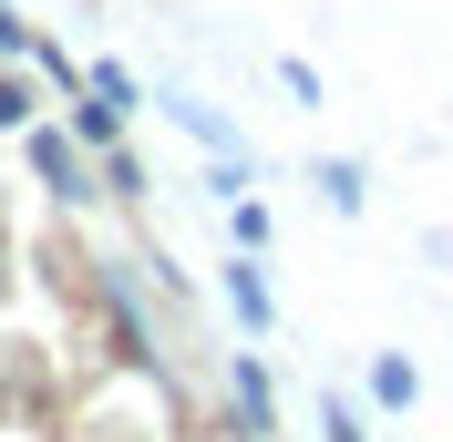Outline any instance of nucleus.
<instances>
[{
  "label": "nucleus",
  "mask_w": 453,
  "mask_h": 442,
  "mask_svg": "<svg viewBox=\"0 0 453 442\" xmlns=\"http://www.w3.org/2000/svg\"><path fill=\"white\" fill-rule=\"evenodd\" d=\"M21 113H31V83H21V72H0V124H21Z\"/></svg>",
  "instance_id": "nucleus-7"
},
{
  "label": "nucleus",
  "mask_w": 453,
  "mask_h": 442,
  "mask_svg": "<svg viewBox=\"0 0 453 442\" xmlns=\"http://www.w3.org/2000/svg\"><path fill=\"white\" fill-rule=\"evenodd\" d=\"M237 401H248V422L268 432V370H257V360H237Z\"/></svg>",
  "instance_id": "nucleus-6"
},
{
  "label": "nucleus",
  "mask_w": 453,
  "mask_h": 442,
  "mask_svg": "<svg viewBox=\"0 0 453 442\" xmlns=\"http://www.w3.org/2000/svg\"><path fill=\"white\" fill-rule=\"evenodd\" d=\"M319 195H330L340 217H361V165H319Z\"/></svg>",
  "instance_id": "nucleus-5"
},
{
  "label": "nucleus",
  "mask_w": 453,
  "mask_h": 442,
  "mask_svg": "<svg viewBox=\"0 0 453 442\" xmlns=\"http://www.w3.org/2000/svg\"><path fill=\"white\" fill-rule=\"evenodd\" d=\"M319 432H330V442H361V422H350V412L330 401V422H319Z\"/></svg>",
  "instance_id": "nucleus-9"
},
{
  "label": "nucleus",
  "mask_w": 453,
  "mask_h": 442,
  "mask_svg": "<svg viewBox=\"0 0 453 442\" xmlns=\"http://www.w3.org/2000/svg\"><path fill=\"white\" fill-rule=\"evenodd\" d=\"M31 165H42V186H62V195L83 186V155H73L62 134H31Z\"/></svg>",
  "instance_id": "nucleus-2"
},
{
  "label": "nucleus",
  "mask_w": 453,
  "mask_h": 442,
  "mask_svg": "<svg viewBox=\"0 0 453 442\" xmlns=\"http://www.w3.org/2000/svg\"><path fill=\"white\" fill-rule=\"evenodd\" d=\"M165 113H175V124H186V134H196V144H217V155H248V144L226 134V124H217V113L196 103V93H165Z\"/></svg>",
  "instance_id": "nucleus-1"
},
{
  "label": "nucleus",
  "mask_w": 453,
  "mask_h": 442,
  "mask_svg": "<svg viewBox=\"0 0 453 442\" xmlns=\"http://www.w3.org/2000/svg\"><path fill=\"white\" fill-rule=\"evenodd\" d=\"M31 31H21V11H11V0H0V52H21Z\"/></svg>",
  "instance_id": "nucleus-8"
},
{
  "label": "nucleus",
  "mask_w": 453,
  "mask_h": 442,
  "mask_svg": "<svg viewBox=\"0 0 453 442\" xmlns=\"http://www.w3.org/2000/svg\"><path fill=\"white\" fill-rule=\"evenodd\" d=\"M226 309H237L248 330H268V278H257V268H226Z\"/></svg>",
  "instance_id": "nucleus-4"
},
{
  "label": "nucleus",
  "mask_w": 453,
  "mask_h": 442,
  "mask_svg": "<svg viewBox=\"0 0 453 442\" xmlns=\"http://www.w3.org/2000/svg\"><path fill=\"white\" fill-rule=\"evenodd\" d=\"M412 391H423V370H412V360H371V401L412 412Z\"/></svg>",
  "instance_id": "nucleus-3"
}]
</instances>
